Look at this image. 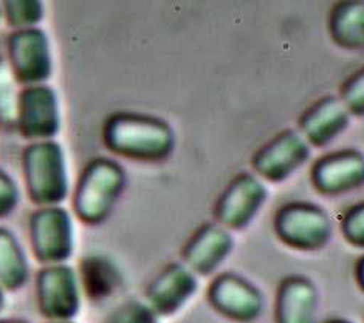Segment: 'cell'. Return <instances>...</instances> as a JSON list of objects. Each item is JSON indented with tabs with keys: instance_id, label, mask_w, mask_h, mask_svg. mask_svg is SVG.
<instances>
[{
	"instance_id": "1",
	"label": "cell",
	"mask_w": 364,
	"mask_h": 323,
	"mask_svg": "<svg viewBox=\"0 0 364 323\" xmlns=\"http://www.w3.org/2000/svg\"><path fill=\"white\" fill-rule=\"evenodd\" d=\"M110 152L136 161H161L176 147V133L166 121L141 113H115L102 128Z\"/></svg>"
},
{
	"instance_id": "2",
	"label": "cell",
	"mask_w": 364,
	"mask_h": 323,
	"mask_svg": "<svg viewBox=\"0 0 364 323\" xmlns=\"http://www.w3.org/2000/svg\"><path fill=\"white\" fill-rule=\"evenodd\" d=\"M126 186V172L115 161L97 158L90 161L77 181L73 209L85 224H100L114 211Z\"/></svg>"
},
{
	"instance_id": "3",
	"label": "cell",
	"mask_w": 364,
	"mask_h": 323,
	"mask_svg": "<svg viewBox=\"0 0 364 323\" xmlns=\"http://www.w3.org/2000/svg\"><path fill=\"white\" fill-rule=\"evenodd\" d=\"M28 197L41 207L63 203L68 192L67 165L63 148L55 141L33 143L22 155Z\"/></svg>"
},
{
	"instance_id": "4",
	"label": "cell",
	"mask_w": 364,
	"mask_h": 323,
	"mask_svg": "<svg viewBox=\"0 0 364 323\" xmlns=\"http://www.w3.org/2000/svg\"><path fill=\"white\" fill-rule=\"evenodd\" d=\"M274 232L290 248L319 251L331 243L333 224L321 206L310 202H290L277 209Z\"/></svg>"
},
{
	"instance_id": "5",
	"label": "cell",
	"mask_w": 364,
	"mask_h": 323,
	"mask_svg": "<svg viewBox=\"0 0 364 323\" xmlns=\"http://www.w3.org/2000/svg\"><path fill=\"white\" fill-rule=\"evenodd\" d=\"M311 156V146L293 128H284L257 148L251 158L256 175L270 182L291 178Z\"/></svg>"
},
{
	"instance_id": "6",
	"label": "cell",
	"mask_w": 364,
	"mask_h": 323,
	"mask_svg": "<svg viewBox=\"0 0 364 323\" xmlns=\"http://www.w3.org/2000/svg\"><path fill=\"white\" fill-rule=\"evenodd\" d=\"M268 190L256 173L240 172L223 189L214 206L215 223L228 231H242L255 221L267 203Z\"/></svg>"
},
{
	"instance_id": "7",
	"label": "cell",
	"mask_w": 364,
	"mask_h": 323,
	"mask_svg": "<svg viewBox=\"0 0 364 323\" xmlns=\"http://www.w3.org/2000/svg\"><path fill=\"white\" fill-rule=\"evenodd\" d=\"M30 243L41 263L64 265L73 254V223L65 209H38L30 218Z\"/></svg>"
},
{
	"instance_id": "8",
	"label": "cell",
	"mask_w": 364,
	"mask_h": 323,
	"mask_svg": "<svg viewBox=\"0 0 364 323\" xmlns=\"http://www.w3.org/2000/svg\"><path fill=\"white\" fill-rule=\"evenodd\" d=\"M36 300L48 322L73 320L81 308L80 277L67 265L46 266L36 277Z\"/></svg>"
},
{
	"instance_id": "9",
	"label": "cell",
	"mask_w": 364,
	"mask_h": 323,
	"mask_svg": "<svg viewBox=\"0 0 364 323\" xmlns=\"http://www.w3.org/2000/svg\"><path fill=\"white\" fill-rule=\"evenodd\" d=\"M8 62L17 82L27 87L42 85L53 70L47 34L39 28L13 33L8 40Z\"/></svg>"
},
{
	"instance_id": "10",
	"label": "cell",
	"mask_w": 364,
	"mask_h": 323,
	"mask_svg": "<svg viewBox=\"0 0 364 323\" xmlns=\"http://www.w3.org/2000/svg\"><path fill=\"white\" fill-rule=\"evenodd\" d=\"M311 185L318 194L336 197L364 186V153L343 148L318 158L310 170Z\"/></svg>"
},
{
	"instance_id": "11",
	"label": "cell",
	"mask_w": 364,
	"mask_h": 323,
	"mask_svg": "<svg viewBox=\"0 0 364 323\" xmlns=\"http://www.w3.org/2000/svg\"><path fill=\"white\" fill-rule=\"evenodd\" d=\"M208 300L222 316L239 323L257 320L265 307L262 292L247 278L232 273L214 278L208 288Z\"/></svg>"
},
{
	"instance_id": "12",
	"label": "cell",
	"mask_w": 364,
	"mask_h": 323,
	"mask_svg": "<svg viewBox=\"0 0 364 323\" xmlns=\"http://www.w3.org/2000/svg\"><path fill=\"white\" fill-rule=\"evenodd\" d=\"M56 93L47 85L25 87L19 96L17 124L23 138L34 143L51 141L59 132Z\"/></svg>"
},
{
	"instance_id": "13",
	"label": "cell",
	"mask_w": 364,
	"mask_h": 323,
	"mask_svg": "<svg viewBox=\"0 0 364 323\" xmlns=\"http://www.w3.org/2000/svg\"><path fill=\"white\" fill-rule=\"evenodd\" d=\"M196 274L185 263L163 268L146 291V303L159 317L177 314L197 292Z\"/></svg>"
},
{
	"instance_id": "14",
	"label": "cell",
	"mask_w": 364,
	"mask_h": 323,
	"mask_svg": "<svg viewBox=\"0 0 364 323\" xmlns=\"http://www.w3.org/2000/svg\"><path fill=\"white\" fill-rule=\"evenodd\" d=\"M352 115L340 96L327 94L307 107L299 116V133L311 147H326L349 128Z\"/></svg>"
},
{
	"instance_id": "15",
	"label": "cell",
	"mask_w": 364,
	"mask_h": 323,
	"mask_svg": "<svg viewBox=\"0 0 364 323\" xmlns=\"http://www.w3.org/2000/svg\"><path fill=\"white\" fill-rule=\"evenodd\" d=\"M232 248L234 240L227 228L219 223H205L185 244L183 261L194 274L210 275L230 257Z\"/></svg>"
},
{
	"instance_id": "16",
	"label": "cell",
	"mask_w": 364,
	"mask_h": 323,
	"mask_svg": "<svg viewBox=\"0 0 364 323\" xmlns=\"http://www.w3.org/2000/svg\"><path fill=\"white\" fill-rule=\"evenodd\" d=\"M319 295L316 285L306 275H289L276 292V323H316Z\"/></svg>"
},
{
	"instance_id": "17",
	"label": "cell",
	"mask_w": 364,
	"mask_h": 323,
	"mask_svg": "<svg viewBox=\"0 0 364 323\" xmlns=\"http://www.w3.org/2000/svg\"><path fill=\"white\" fill-rule=\"evenodd\" d=\"M327 30L335 45L340 48L364 50V0L336 2L328 13Z\"/></svg>"
},
{
	"instance_id": "18",
	"label": "cell",
	"mask_w": 364,
	"mask_h": 323,
	"mask_svg": "<svg viewBox=\"0 0 364 323\" xmlns=\"http://www.w3.org/2000/svg\"><path fill=\"white\" fill-rule=\"evenodd\" d=\"M81 288L93 302H102L110 299L119 286L123 285L117 265L107 257L89 256L81 261L80 269Z\"/></svg>"
},
{
	"instance_id": "19",
	"label": "cell",
	"mask_w": 364,
	"mask_h": 323,
	"mask_svg": "<svg viewBox=\"0 0 364 323\" xmlns=\"http://www.w3.org/2000/svg\"><path fill=\"white\" fill-rule=\"evenodd\" d=\"M30 265L22 246L8 229L0 228V288L17 291L27 285Z\"/></svg>"
},
{
	"instance_id": "20",
	"label": "cell",
	"mask_w": 364,
	"mask_h": 323,
	"mask_svg": "<svg viewBox=\"0 0 364 323\" xmlns=\"http://www.w3.org/2000/svg\"><path fill=\"white\" fill-rule=\"evenodd\" d=\"M17 80L14 77L10 62L0 58V126L16 127L17 107H19Z\"/></svg>"
},
{
	"instance_id": "21",
	"label": "cell",
	"mask_w": 364,
	"mask_h": 323,
	"mask_svg": "<svg viewBox=\"0 0 364 323\" xmlns=\"http://www.w3.org/2000/svg\"><path fill=\"white\" fill-rule=\"evenodd\" d=\"M6 22L16 31L36 28L44 17V5L38 0H8L4 5Z\"/></svg>"
},
{
	"instance_id": "22",
	"label": "cell",
	"mask_w": 364,
	"mask_h": 323,
	"mask_svg": "<svg viewBox=\"0 0 364 323\" xmlns=\"http://www.w3.org/2000/svg\"><path fill=\"white\" fill-rule=\"evenodd\" d=\"M104 323H159V316L147 303L129 300L112 311Z\"/></svg>"
},
{
	"instance_id": "23",
	"label": "cell",
	"mask_w": 364,
	"mask_h": 323,
	"mask_svg": "<svg viewBox=\"0 0 364 323\" xmlns=\"http://www.w3.org/2000/svg\"><path fill=\"white\" fill-rule=\"evenodd\" d=\"M340 99L352 116H364V65L341 84Z\"/></svg>"
},
{
	"instance_id": "24",
	"label": "cell",
	"mask_w": 364,
	"mask_h": 323,
	"mask_svg": "<svg viewBox=\"0 0 364 323\" xmlns=\"http://www.w3.org/2000/svg\"><path fill=\"white\" fill-rule=\"evenodd\" d=\"M341 232L352 246L364 248V202L350 206L341 221Z\"/></svg>"
},
{
	"instance_id": "25",
	"label": "cell",
	"mask_w": 364,
	"mask_h": 323,
	"mask_svg": "<svg viewBox=\"0 0 364 323\" xmlns=\"http://www.w3.org/2000/svg\"><path fill=\"white\" fill-rule=\"evenodd\" d=\"M19 204V190L11 177L0 169V218L8 217Z\"/></svg>"
},
{
	"instance_id": "26",
	"label": "cell",
	"mask_w": 364,
	"mask_h": 323,
	"mask_svg": "<svg viewBox=\"0 0 364 323\" xmlns=\"http://www.w3.org/2000/svg\"><path fill=\"white\" fill-rule=\"evenodd\" d=\"M355 278H357V283L364 291V257H361L357 261V266H355Z\"/></svg>"
},
{
	"instance_id": "27",
	"label": "cell",
	"mask_w": 364,
	"mask_h": 323,
	"mask_svg": "<svg viewBox=\"0 0 364 323\" xmlns=\"http://www.w3.org/2000/svg\"><path fill=\"white\" fill-rule=\"evenodd\" d=\"M327 323H353V322L348 319H333V320H328Z\"/></svg>"
},
{
	"instance_id": "28",
	"label": "cell",
	"mask_w": 364,
	"mask_h": 323,
	"mask_svg": "<svg viewBox=\"0 0 364 323\" xmlns=\"http://www.w3.org/2000/svg\"><path fill=\"white\" fill-rule=\"evenodd\" d=\"M4 305H5V294L2 288H0V310L4 308Z\"/></svg>"
},
{
	"instance_id": "29",
	"label": "cell",
	"mask_w": 364,
	"mask_h": 323,
	"mask_svg": "<svg viewBox=\"0 0 364 323\" xmlns=\"http://www.w3.org/2000/svg\"><path fill=\"white\" fill-rule=\"evenodd\" d=\"M0 323H28V322H23V320H14V319H5V320H0Z\"/></svg>"
},
{
	"instance_id": "30",
	"label": "cell",
	"mask_w": 364,
	"mask_h": 323,
	"mask_svg": "<svg viewBox=\"0 0 364 323\" xmlns=\"http://www.w3.org/2000/svg\"><path fill=\"white\" fill-rule=\"evenodd\" d=\"M48 323H75L73 320H68V322H48Z\"/></svg>"
}]
</instances>
